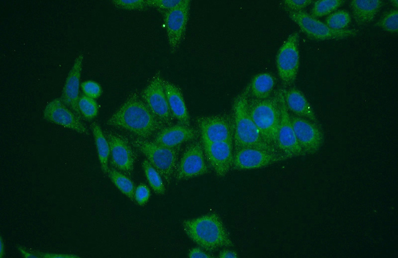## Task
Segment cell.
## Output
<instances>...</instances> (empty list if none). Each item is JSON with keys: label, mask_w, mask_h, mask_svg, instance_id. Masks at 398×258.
I'll return each instance as SVG.
<instances>
[{"label": "cell", "mask_w": 398, "mask_h": 258, "mask_svg": "<svg viewBox=\"0 0 398 258\" xmlns=\"http://www.w3.org/2000/svg\"><path fill=\"white\" fill-rule=\"evenodd\" d=\"M110 126L125 129L137 137L147 139L165 124L136 94L132 95L108 119Z\"/></svg>", "instance_id": "6da1fadb"}, {"label": "cell", "mask_w": 398, "mask_h": 258, "mask_svg": "<svg viewBox=\"0 0 398 258\" xmlns=\"http://www.w3.org/2000/svg\"><path fill=\"white\" fill-rule=\"evenodd\" d=\"M249 95L248 85L233 101L232 118L234 151L243 148H254L280 152L264 140L251 118L248 106Z\"/></svg>", "instance_id": "7a4b0ae2"}, {"label": "cell", "mask_w": 398, "mask_h": 258, "mask_svg": "<svg viewBox=\"0 0 398 258\" xmlns=\"http://www.w3.org/2000/svg\"><path fill=\"white\" fill-rule=\"evenodd\" d=\"M182 226L188 237L206 251L234 245L221 219L215 213L185 220Z\"/></svg>", "instance_id": "3957f363"}, {"label": "cell", "mask_w": 398, "mask_h": 258, "mask_svg": "<svg viewBox=\"0 0 398 258\" xmlns=\"http://www.w3.org/2000/svg\"><path fill=\"white\" fill-rule=\"evenodd\" d=\"M248 106L250 116L264 140L278 149L277 138L280 120L278 91L262 100L253 98L249 95Z\"/></svg>", "instance_id": "277c9868"}, {"label": "cell", "mask_w": 398, "mask_h": 258, "mask_svg": "<svg viewBox=\"0 0 398 258\" xmlns=\"http://www.w3.org/2000/svg\"><path fill=\"white\" fill-rule=\"evenodd\" d=\"M131 141L159 172L163 179L169 184L176 171L180 147H167L137 137L131 138Z\"/></svg>", "instance_id": "5b68a950"}, {"label": "cell", "mask_w": 398, "mask_h": 258, "mask_svg": "<svg viewBox=\"0 0 398 258\" xmlns=\"http://www.w3.org/2000/svg\"><path fill=\"white\" fill-rule=\"evenodd\" d=\"M289 16L309 38L317 41L342 40L356 36V29L334 30L310 14L304 11H289Z\"/></svg>", "instance_id": "8992f818"}, {"label": "cell", "mask_w": 398, "mask_h": 258, "mask_svg": "<svg viewBox=\"0 0 398 258\" xmlns=\"http://www.w3.org/2000/svg\"><path fill=\"white\" fill-rule=\"evenodd\" d=\"M299 35L291 33L279 48L276 58V65L279 76L285 86H290L295 81L299 66L298 50Z\"/></svg>", "instance_id": "52a82bcc"}, {"label": "cell", "mask_w": 398, "mask_h": 258, "mask_svg": "<svg viewBox=\"0 0 398 258\" xmlns=\"http://www.w3.org/2000/svg\"><path fill=\"white\" fill-rule=\"evenodd\" d=\"M197 123L202 143L233 141L232 117L226 114L202 116L197 119Z\"/></svg>", "instance_id": "ba28073f"}, {"label": "cell", "mask_w": 398, "mask_h": 258, "mask_svg": "<svg viewBox=\"0 0 398 258\" xmlns=\"http://www.w3.org/2000/svg\"><path fill=\"white\" fill-rule=\"evenodd\" d=\"M288 159L280 152L246 148L234 151L231 169L249 170L270 166Z\"/></svg>", "instance_id": "9c48e42d"}, {"label": "cell", "mask_w": 398, "mask_h": 258, "mask_svg": "<svg viewBox=\"0 0 398 258\" xmlns=\"http://www.w3.org/2000/svg\"><path fill=\"white\" fill-rule=\"evenodd\" d=\"M280 106V120L277 138V148L288 159L304 155L298 141L287 108L283 89L278 90Z\"/></svg>", "instance_id": "30bf717a"}, {"label": "cell", "mask_w": 398, "mask_h": 258, "mask_svg": "<svg viewBox=\"0 0 398 258\" xmlns=\"http://www.w3.org/2000/svg\"><path fill=\"white\" fill-rule=\"evenodd\" d=\"M190 0H184L179 5L165 11L164 21L168 43L172 53L179 48L185 34L189 19Z\"/></svg>", "instance_id": "8fae6325"}, {"label": "cell", "mask_w": 398, "mask_h": 258, "mask_svg": "<svg viewBox=\"0 0 398 258\" xmlns=\"http://www.w3.org/2000/svg\"><path fill=\"white\" fill-rule=\"evenodd\" d=\"M297 141L304 154L316 153L324 141V134L317 123L290 115Z\"/></svg>", "instance_id": "7c38bea8"}, {"label": "cell", "mask_w": 398, "mask_h": 258, "mask_svg": "<svg viewBox=\"0 0 398 258\" xmlns=\"http://www.w3.org/2000/svg\"><path fill=\"white\" fill-rule=\"evenodd\" d=\"M159 74L155 75L141 93V97L153 113L165 125L172 120L166 95Z\"/></svg>", "instance_id": "4fadbf2b"}, {"label": "cell", "mask_w": 398, "mask_h": 258, "mask_svg": "<svg viewBox=\"0 0 398 258\" xmlns=\"http://www.w3.org/2000/svg\"><path fill=\"white\" fill-rule=\"evenodd\" d=\"M208 172L202 145L195 142L185 150L176 169V178L180 181L201 176Z\"/></svg>", "instance_id": "5bb4252c"}, {"label": "cell", "mask_w": 398, "mask_h": 258, "mask_svg": "<svg viewBox=\"0 0 398 258\" xmlns=\"http://www.w3.org/2000/svg\"><path fill=\"white\" fill-rule=\"evenodd\" d=\"M43 116L44 119L49 122L80 134L89 133L81 119L66 106L60 98H56L49 102L44 109Z\"/></svg>", "instance_id": "9a60e30c"}, {"label": "cell", "mask_w": 398, "mask_h": 258, "mask_svg": "<svg viewBox=\"0 0 398 258\" xmlns=\"http://www.w3.org/2000/svg\"><path fill=\"white\" fill-rule=\"evenodd\" d=\"M105 135L110 146L111 165L126 175H131L135 162V155L131 146L119 135L111 132H107Z\"/></svg>", "instance_id": "2e32d148"}, {"label": "cell", "mask_w": 398, "mask_h": 258, "mask_svg": "<svg viewBox=\"0 0 398 258\" xmlns=\"http://www.w3.org/2000/svg\"><path fill=\"white\" fill-rule=\"evenodd\" d=\"M202 145L205 157L216 175H226L232 168L233 141L204 143Z\"/></svg>", "instance_id": "e0dca14e"}, {"label": "cell", "mask_w": 398, "mask_h": 258, "mask_svg": "<svg viewBox=\"0 0 398 258\" xmlns=\"http://www.w3.org/2000/svg\"><path fill=\"white\" fill-rule=\"evenodd\" d=\"M84 56L79 55L74 62L66 78L61 97L62 102L80 119L82 116L78 109L80 79Z\"/></svg>", "instance_id": "ac0fdd59"}, {"label": "cell", "mask_w": 398, "mask_h": 258, "mask_svg": "<svg viewBox=\"0 0 398 258\" xmlns=\"http://www.w3.org/2000/svg\"><path fill=\"white\" fill-rule=\"evenodd\" d=\"M197 136V132L194 129L179 124L162 128L156 134L154 141L165 147L175 148L194 139Z\"/></svg>", "instance_id": "d6986e66"}, {"label": "cell", "mask_w": 398, "mask_h": 258, "mask_svg": "<svg viewBox=\"0 0 398 258\" xmlns=\"http://www.w3.org/2000/svg\"><path fill=\"white\" fill-rule=\"evenodd\" d=\"M283 89L285 103L288 110L294 115L317 123L315 113L304 94L297 88Z\"/></svg>", "instance_id": "ffe728a7"}, {"label": "cell", "mask_w": 398, "mask_h": 258, "mask_svg": "<svg viewBox=\"0 0 398 258\" xmlns=\"http://www.w3.org/2000/svg\"><path fill=\"white\" fill-rule=\"evenodd\" d=\"M162 83L173 117L180 124L190 126V116L180 89L166 80L162 79Z\"/></svg>", "instance_id": "44dd1931"}, {"label": "cell", "mask_w": 398, "mask_h": 258, "mask_svg": "<svg viewBox=\"0 0 398 258\" xmlns=\"http://www.w3.org/2000/svg\"><path fill=\"white\" fill-rule=\"evenodd\" d=\"M381 0H353L350 4L353 18L360 25H366L375 18L383 5Z\"/></svg>", "instance_id": "7402d4cb"}, {"label": "cell", "mask_w": 398, "mask_h": 258, "mask_svg": "<svg viewBox=\"0 0 398 258\" xmlns=\"http://www.w3.org/2000/svg\"><path fill=\"white\" fill-rule=\"evenodd\" d=\"M275 85L274 77L268 72L256 75L249 83L250 96L255 99L262 100L269 98Z\"/></svg>", "instance_id": "603a6c76"}, {"label": "cell", "mask_w": 398, "mask_h": 258, "mask_svg": "<svg viewBox=\"0 0 398 258\" xmlns=\"http://www.w3.org/2000/svg\"><path fill=\"white\" fill-rule=\"evenodd\" d=\"M91 127L101 168L102 172L106 174L109 169L108 161L110 156L109 144L100 126L97 123H93Z\"/></svg>", "instance_id": "cb8c5ba5"}, {"label": "cell", "mask_w": 398, "mask_h": 258, "mask_svg": "<svg viewBox=\"0 0 398 258\" xmlns=\"http://www.w3.org/2000/svg\"><path fill=\"white\" fill-rule=\"evenodd\" d=\"M115 186L131 201H134L135 188L132 181L124 173L114 168H109L106 174Z\"/></svg>", "instance_id": "d4e9b609"}, {"label": "cell", "mask_w": 398, "mask_h": 258, "mask_svg": "<svg viewBox=\"0 0 398 258\" xmlns=\"http://www.w3.org/2000/svg\"><path fill=\"white\" fill-rule=\"evenodd\" d=\"M142 167L148 183L153 191L157 194H164L165 192V186L163 178L159 172L147 159L143 161Z\"/></svg>", "instance_id": "484cf974"}, {"label": "cell", "mask_w": 398, "mask_h": 258, "mask_svg": "<svg viewBox=\"0 0 398 258\" xmlns=\"http://www.w3.org/2000/svg\"><path fill=\"white\" fill-rule=\"evenodd\" d=\"M342 0H318L314 1L310 15L318 18L329 15L344 3Z\"/></svg>", "instance_id": "4316f807"}, {"label": "cell", "mask_w": 398, "mask_h": 258, "mask_svg": "<svg viewBox=\"0 0 398 258\" xmlns=\"http://www.w3.org/2000/svg\"><path fill=\"white\" fill-rule=\"evenodd\" d=\"M351 21L348 12L339 10L329 14L325 19V23L329 28L336 30L345 29Z\"/></svg>", "instance_id": "83f0119b"}, {"label": "cell", "mask_w": 398, "mask_h": 258, "mask_svg": "<svg viewBox=\"0 0 398 258\" xmlns=\"http://www.w3.org/2000/svg\"><path fill=\"white\" fill-rule=\"evenodd\" d=\"M78 109L82 116L87 120H92L98 114V105L95 99L85 95L80 97Z\"/></svg>", "instance_id": "f1b7e54d"}, {"label": "cell", "mask_w": 398, "mask_h": 258, "mask_svg": "<svg viewBox=\"0 0 398 258\" xmlns=\"http://www.w3.org/2000/svg\"><path fill=\"white\" fill-rule=\"evenodd\" d=\"M376 25L385 31L397 33L398 31V11L392 9L385 14L377 23Z\"/></svg>", "instance_id": "f546056e"}, {"label": "cell", "mask_w": 398, "mask_h": 258, "mask_svg": "<svg viewBox=\"0 0 398 258\" xmlns=\"http://www.w3.org/2000/svg\"><path fill=\"white\" fill-rule=\"evenodd\" d=\"M81 88L85 95L94 99L100 97L102 93L100 85L93 80H87L82 82Z\"/></svg>", "instance_id": "4dcf8cb0"}, {"label": "cell", "mask_w": 398, "mask_h": 258, "mask_svg": "<svg viewBox=\"0 0 398 258\" xmlns=\"http://www.w3.org/2000/svg\"><path fill=\"white\" fill-rule=\"evenodd\" d=\"M116 6L127 10H142L148 7L145 0H113Z\"/></svg>", "instance_id": "1f68e13d"}, {"label": "cell", "mask_w": 398, "mask_h": 258, "mask_svg": "<svg viewBox=\"0 0 398 258\" xmlns=\"http://www.w3.org/2000/svg\"><path fill=\"white\" fill-rule=\"evenodd\" d=\"M148 6L167 11L181 4L184 0H145Z\"/></svg>", "instance_id": "d6a6232c"}, {"label": "cell", "mask_w": 398, "mask_h": 258, "mask_svg": "<svg viewBox=\"0 0 398 258\" xmlns=\"http://www.w3.org/2000/svg\"><path fill=\"white\" fill-rule=\"evenodd\" d=\"M150 196L149 188L144 184H139L135 189L134 200L139 205L142 206L147 203Z\"/></svg>", "instance_id": "836d02e7"}, {"label": "cell", "mask_w": 398, "mask_h": 258, "mask_svg": "<svg viewBox=\"0 0 398 258\" xmlns=\"http://www.w3.org/2000/svg\"><path fill=\"white\" fill-rule=\"evenodd\" d=\"M283 2L288 11L297 12L302 11V9L310 5L313 0H285Z\"/></svg>", "instance_id": "e575fe53"}, {"label": "cell", "mask_w": 398, "mask_h": 258, "mask_svg": "<svg viewBox=\"0 0 398 258\" xmlns=\"http://www.w3.org/2000/svg\"><path fill=\"white\" fill-rule=\"evenodd\" d=\"M188 257L191 258H211L210 255L201 248H194L192 249L188 254Z\"/></svg>", "instance_id": "d590c367"}, {"label": "cell", "mask_w": 398, "mask_h": 258, "mask_svg": "<svg viewBox=\"0 0 398 258\" xmlns=\"http://www.w3.org/2000/svg\"><path fill=\"white\" fill-rule=\"evenodd\" d=\"M220 258H236L238 255L236 252L229 250H224L221 251L218 255Z\"/></svg>", "instance_id": "8d00e7d4"}, {"label": "cell", "mask_w": 398, "mask_h": 258, "mask_svg": "<svg viewBox=\"0 0 398 258\" xmlns=\"http://www.w3.org/2000/svg\"><path fill=\"white\" fill-rule=\"evenodd\" d=\"M390 2H391V4L393 5V6H394V7L396 9H397L398 7V0H391Z\"/></svg>", "instance_id": "74e56055"}, {"label": "cell", "mask_w": 398, "mask_h": 258, "mask_svg": "<svg viewBox=\"0 0 398 258\" xmlns=\"http://www.w3.org/2000/svg\"><path fill=\"white\" fill-rule=\"evenodd\" d=\"M3 247H2V242L1 239H0V257H2L3 256Z\"/></svg>", "instance_id": "f35d334b"}]
</instances>
